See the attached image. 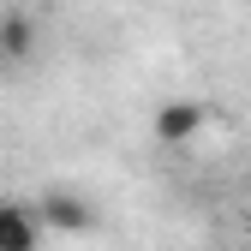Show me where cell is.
Segmentation results:
<instances>
[{
  "instance_id": "1",
  "label": "cell",
  "mask_w": 251,
  "mask_h": 251,
  "mask_svg": "<svg viewBox=\"0 0 251 251\" xmlns=\"http://www.w3.org/2000/svg\"><path fill=\"white\" fill-rule=\"evenodd\" d=\"M42 209L36 203H18V198H0V251H42Z\"/></svg>"
},
{
  "instance_id": "2",
  "label": "cell",
  "mask_w": 251,
  "mask_h": 251,
  "mask_svg": "<svg viewBox=\"0 0 251 251\" xmlns=\"http://www.w3.org/2000/svg\"><path fill=\"white\" fill-rule=\"evenodd\" d=\"M36 209H42L48 233H90V227H96V209H90V198L66 192V185H54V192H42V198H36Z\"/></svg>"
},
{
  "instance_id": "3",
  "label": "cell",
  "mask_w": 251,
  "mask_h": 251,
  "mask_svg": "<svg viewBox=\"0 0 251 251\" xmlns=\"http://www.w3.org/2000/svg\"><path fill=\"white\" fill-rule=\"evenodd\" d=\"M203 120H209V108H203V102H192V96H174V102H162V108H155L150 132L162 138V144H192V138L203 132Z\"/></svg>"
},
{
  "instance_id": "4",
  "label": "cell",
  "mask_w": 251,
  "mask_h": 251,
  "mask_svg": "<svg viewBox=\"0 0 251 251\" xmlns=\"http://www.w3.org/2000/svg\"><path fill=\"white\" fill-rule=\"evenodd\" d=\"M30 48H36V24L24 12H6L0 18V60H30Z\"/></svg>"
}]
</instances>
